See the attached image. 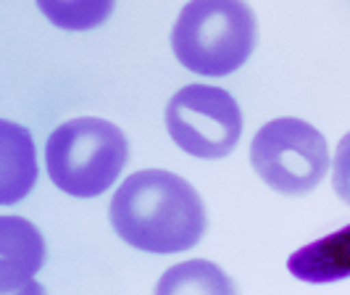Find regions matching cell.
Wrapping results in <instances>:
<instances>
[{"label": "cell", "mask_w": 350, "mask_h": 295, "mask_svg": "<svg viewBox=\"0 0 350 295\" xmlns=\"http://www.w3.org/2000/svg\"><path fill=\"white\" fill-rule=\"evenodd\" d=\"M45 264V243L32 222L0 216V293H11L32 282Z\"/></svg>", "instance_id": "obj_6"}, {"label": "cell", "mask_w": 350, "mask_h": 295, "mask_svg": "<svg viewBox=\"0 0 350 295\" xmlns=\"http://www.w3.org/2000/svg\"><path fill=\"white\" fill-rule=\"evenodd\" d=\"M40 11L61 29H92L111 16L113 3H53L40 0Z\"/></svg>", "instance_id": "obj_10"}, {"label": "cell", "mask_w": 350, "mask_h": 295, "mask_svg": "<svg viewBox=\"0 0 350 295\" xmlns=\"http://www.w3.org/2000/svg\"><path fill=\"white\" fill-rule=\"evenodd\" d=\"M35 179V145L29 132L14 122H0V203L11 206L21 201Z\"/></svg>", "instance_id": "obj_8"}, {"label": "cell", "mask_w": 350, "mask_h": 295, "mask_svg": "<svg viewBox=\"0 0 350 295\" xmlns=\"http://www.w3.org/2000/svg\"><path fill=\"white\" fill-rule=\"evenodd\" d=\"M332 188L337 198L350 206V132L337 142V153L332 164Z\"/></svg>", "instance_id": "obj_11"}, {"label": "cell", "mask_w": 350, "mask_h": 295, "mask_svg": "<svg viewBox=\"0 0 350 295\" xmlns=\"http://www.w3.org/2000/svg\"><path fill=\"white\" fill-rule=\"evenodd\" d=\"M258 42L256 14L247 3L200 0L187 3L176 16L172 48L185 69L200 77L237 71Z\"/></svg>", "instance_id": "obj_2"}, {"label": "cell", "mask_w": 350, "mask_h": 295, "mask_svg": "<svg viewBox=\"0 0 350 295\" xmlns=\"http://www.w3.org/2000/svg\"><path fill=\"white\" fill-rule=\"evenodd\" d=\"M287 272L300 282L329 285L350 277V225L298 248L287 259Z\"/></svg>", "instance_id": "obj_7"}, {"label": "cell", "mask_w": 350, "mask_h": 295, "mask_svg": "<svg viewBox=\"0 0 350 295\" xmlns=\"http://www.w3.org/2000/svg\"><path fill=\"white\" fill-rule=\"evenodd\" d=\"M111 225L126 245L145 253H182L206 235V206L193 185L163 169L135 172L111 201Z\"/></svg>", "instance_id": "obj_1"}, {"label": "cell", "mask_w": 350, "mask_h": 295, "mask_svg": "<svg viewBox=\"0 0 350 295\" xmlns=\"http://www.w3.org/2000/svg\"><path fill=\"white\" fill-rule=\"evenodd\" d=\"M156 295H240L224 269L206 259L182 261L163 272L158 279Z\"/></svg>", "instance_id": "obj_9"}, {"label": "cell", "mask_w": 350, "mask_h": 295, "mask_svg": "<svg viewBox=\"0 0 350 295\" xmlns=\"http://www.w3.org/2000/svg\"><path fill=\"white\" fill-rule=\"evenodd\" d=\"M166 129L195 158H224L243 135V111L227 90L187 85L166 105Z\"/></svg>", "instance_id": "obj_5"}, {"label": "cell", "mask_w": 350, "mask_h": 295, "mask_svg": "<svg viewBox=\"0 0 350 295\" xmlns=\"http://www.w3.org/2000/svg\"><path fill=\"white\" fill-rule=\"evenodd\" d=\"M0 295H48L45 293V287L40 285V282H27V285H21V287H16V290H11V293H0Z\"/></svg>", "instance_id": "obj_12"}, {"label": "cell", "mask_w": 350, "mask_h": 295, "mask_svg": "<svg viewBox=\"0 0 350 295\" xmlns=\"http://www.w3.org/2000/svg\"><path fill=\"white\" fill-rule=\"evenodd\" d=\"M250 164L271 190L306 195L329 172V145L314 124L282 116L256 132Z\"/></svg>", "instance_id": "obj_4"}, {"label": "cell", "mask_w": 350, "mask_h": 295, "mask_svg": "<svg viewBox=\"0 0 350 295\" xmlns=\"http://www.w3.org/2000/svg\"><path fill=\"white\" fill-rule=\"evenodd\" d=\"M129 142L116 124L82 116L53 129L45 145V166L53 185L74 198H95L122 174Z\"/></svg>", "instance_id": "obj_3"}]
</instances>
